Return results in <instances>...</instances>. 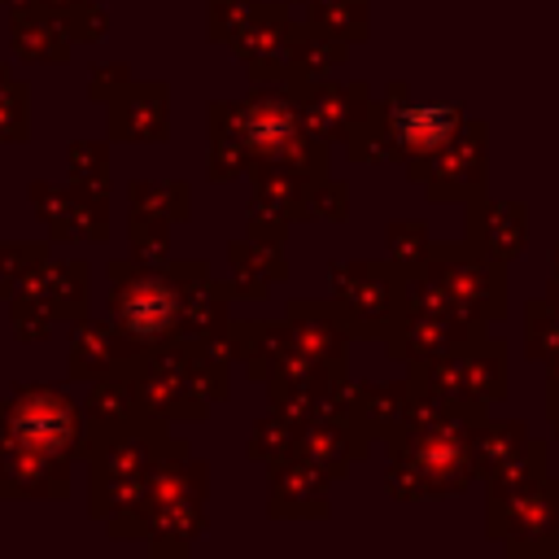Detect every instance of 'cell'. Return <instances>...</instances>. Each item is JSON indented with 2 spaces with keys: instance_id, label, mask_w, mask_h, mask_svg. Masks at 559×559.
I'll use <instances>...</instances> for the list:
<instances>
[{
  "instance_id": "6da1fadb",
  "label": "cell",
  "mask_w": 559,
  "mask_h": 559,
  "mask_svg": "<svg viewBox=\"0 0 559 559\" xmlns=\"http://www.w3.org/2000/svg\"><path fill=\"white\" fill-rule=\"evenodd\" d=\"M122 319H127V328H131L135 336L162 332V328L175 319V297H170V288L157 284V280H140V284L127 293V301H122Z\"/></svg>"
},
{
  "instance_id": "7a4b0ae2",
  "label": "cell",
  "mask_w": 559,
  "mask_h": 559,
  "mask_svg": "<svg viewBox=\"0 0 559 559\" xmlns=\"http://www.w3.org/2000/svg\"><path fill=\"white\" fill-rule=\"evenodd\" d=\"M397 131L411 144H437L450 131V109L445 105H411L397 114Z\"/></svg>"
}]
</instances>
